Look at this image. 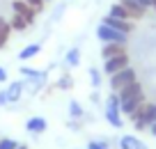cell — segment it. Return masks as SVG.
I'll list each match as a JSON object with an SVG mask.
<instances>
[{
    "mask_svg": "<svg viewBox=\"0 0 156 149\" xmlns=\"http://www.w3.org/2000/svg\"><path fill=\"white\" fill-rule=\"evenodd\" d=\"M151 7H154V9H156V0H151Z\"/></svg>",
    "mask_w": 156,
    "mask_h": 149,
    "instance_id": "33",
    "label": "cell"
},
{
    "mask_svg": "<svg viewBox=\"0 0 156 149\" xmlns=\"http://www.w3.org/2000/svg\"><path fill=\"white\" fill-rule=\"evenodd\" d=\"M44 2H48V0H44Z\"/></svg>",
    "mask_w": 156,
    "mask_h": 149,
    "instance_id": "34",
    "label": "cell"
},
{
    "mask_svg": "<svg viewBox=\"0 0 156 149\" xmlns=\"http://www.w3.org/2000/svg\"><path fill=\"white\" fill-rule=\"evenodd\" d=\"M122 53H126V46H124V44H103L101 46V58L103 60H110V58L122 55Z\"/></svg>",
    "mask_w": 156,
    "mask_h": 149,
    "instance_id": "10",
    "label": "cell"
},
{
    "mask_svg": "<svg viewBox=\"0 0 156 149\" xmlns=\"http://www.w3.org/2000/svg\"><path fill=\"white\" fill-rule=\"evenodd\" d=\"M145 103V92H140L138 96H133V99H126V101H122L119 103V110H122V115H129L131 117L133 112L138 110V108Z\"/></svg>",
    "mask_w": 156,
    "mask_h": 149,
    "instance_id": "7",
    "label": "cell"
},
{
    "mask_svg": "<svg viewBox=\"0 0 156 149\" xmlns=\"http://www.w3.org/2000/svg\"><path fill=\"white\" fill-rule=\"evenodd\" d=\"M90 83H92V87L94 90H99V87H101V71H99V69H90Z\"/></svg>",
    "mask_w": 156,
    "mask_h": 149,
    "instance_id": "22",
    "label": "cell"
},
{
    "mask_svg": "<svg viewBox=\"0 0 156 149\" xmlns=\"http://www.w3.org/2000/svg\"><path fill=\"white\" fill-rule=\"evenodd\" d=\"M25 129H28L30 133L39 135V133H44L48 126H46V119H44V117H30V119L25 122Z\"/></svg>",
    "mask_w": 156,
    "mask_h": 149,
    "instance_id": "14",
    "label": "cell"
},
{
    "mask_svg": "<svg viewBox=\"0 0 156 149\" xmlns=\"http://www.w3.org/2000/svg\"><path fill=\"white\" fill-rule=\"evenodd\" d=\"M23 87H25V83L23 80H14L9 87L5 90V94H7V99H9V103H16L21 99V94H23Z\"/></svg>",
    "mask_w": 156,
    "mask_h": 149,
    "instance_id": "12",
    "label": "cell"
},
{
    "mask_svg": "<svg viewBox=\"0 0 156 149\" xmlns=\"http://www.w3.org/2000/svg\"><path fill=\"white\" fill-rule=\"evenodd\" d=\"M12 12H14V14H19V16H23L30 25H32L34 19H37V12H34L32 7L25 2V0H14V2H12Z\"/></svg>",
    "mask_w": 156,
    "mask_h": 149,
    "instance_id": "6",
    "label": "cell"
},
{
    "mask_svg": "<svg viewBox=\"0 0 156 149\" xmlns=\"http://www.w3.org/2000/svg\"><path fill=\"white\" fill-rule=\"evenodd\" d=\"M21 76H25L28 80H46V71H39L32 67H21Z\"/></svg>",
    "mask_w": 156,
    "mask_h": 149,
    "instance_id": "15",
    "label": "cell"
},
{
    "mask_svg": "<svg viewBox=\"0 0 156 149\" xmlns=\"http://www.w3.org/2000/svg\"><path fill=\"white\" fill-rule=\"evenodd\" d=\"M16 149H28V147H25V144H19V147H16Z\"/></svg>",
    "mask_w": 156,
    "mask_h": 149,
    "instance_id": "32",
    "label": "cell"
},
{
    "mask_svg": "<svg viewBox=\"0 0 156 149\" xmlns=\"http://www.w3.org/2000/svg\"><path fill=\"white\" fill-rule=\"evenodd\" d=\"M58 87H60V90H71V87H73V78L71 76H62L60 83H58Z\"/></svg>",
    "mask_w": 156,
    "mask_h": 149,
    "instance_id": "26",
    "label": "cell"
},
{
    "mask_svg": "<svg viewBox=\"0 0 156 149\" xmlns=\"http://www.w3.org/2000/svg\"><path fill=\"white\" fill-rule=\"evenodd\" d=\"M106 119L110 126H115V129H122L124 119H122V110H119V96H117V92H112L110 96H108L106 101Z\"/></svg>",
    "mask_w": 156,
    "mask_h": 149,
    "instance_id": "2",
    "label": "cell"
},
{
    "mask_svg": "<svg viewBox=\"0 0 156 149\" xmlns=\"http://www.w3.org/2000/svg\"><path fill=\"white\" fill-rule=\"evenodd\" d=\"M136 80H138L136 69L126 67V69H122V71H117V73H112V76H110V90L112 92H119V90H124L126 85H131V83H136Z\"/></svg>",
    "mask_w": 156,
    "mask_h": 149,
    "instance_id": "4",
    "label": "cell"
},
{
    "mask_svg": "<svg viewBox=\"0 0 156 149\" xmlns=\"http://www.w3.org/2000/svg\"><path fill=\"white\" fill-rule=\"evenodd\" d=\"M44 85H46V80H30L28 83V92H30V94H37Z\"/></svg>",
    "mask_w": 156,
    "mask_h": 149,
    "instance_id": "24",
    "label": "cell"
},
{
    "mask_svg": "<svg viewBox=\"0 0 156 149\" xmlns=\"http://www.w3.org/2000/svg\"><path fill=\"white\" fill-rule=\"evenodd\" d=\"M149 131H151V135H154V138H156V122H154V124L149 126Z\"/></svg>",
    "mask_w": 156,
    "mask_h": 149,
    "instance_id": "31",
    "label": "cell"
},
{
    "mask_svg": "<svg viewBox=\"0 0 156 149\" xmlns=\"http://www.w3.org/2000/svg\"><path fill=\"white\" fill-rule=\"evenodd\" d=\"M138 2H140L142 7H147V9H149V7H151V0H138Z\"/></svg>",
    "mask_w": 156,
    "mask_h": 149,
    "instance_id": "30",
    "label": "cell"
},
{
    "mask_svg": "<svg viewBox=\"0 0 156 149\" xmlns=\"http://www.w3.org/2000/svg\"><path fill=\"white\" fill-rule=\"evenodd\" d=\"M97 37L101 39L103 44H124V46H126V41H129V34L119 32V30L110 28V25H106V23H101L97 28Z\"/></svg>",
    "mask_w": 156,
    "mask_h": 149,
    "instance_id": "3",
    "label": "cell"
},
{
    "mask_svg": "<svg viewBox=\"0 0 156 149\" xmlns=\"http://www.w3.org/2000/svg\"><path fill=\"white\" fill-rule=\"evenodd\" d=\"M140 92H142V85H140L138 80H136V83H131V85H126L124 90L117 92V96H119V103L126 101V99H133V96H138Z\"/></svg>",
    "mask_w": 156,
    "mask_h": 149,
    "instance_id": "11",
    "label": "cell"
},
{
    "mask_svg": "<svg viewBox=\"0 0 156 149\" xmlns=\"http://www.w3.org/2000/svg\"><path fill=\"white\" fill-rule=\"evenodd\" d=\"M39 51H41V44H28V46L19 53V60H30V58H34Z\"/></svg>",
    "mask_w": 156,
    "mask_h": 149,
    "instance_id": "18",
    "label": "cell"
},
{
    "mask_svg": "<svg viewBox=\"0 0 156 149\" xmlns=\"http://www.w3.org/2000/svg\"><path fill=\"white\" fill-rule=\"evenodd\" d=\"M119 5H124V9L129 12L131 21L142 19V16H145V12H147V7H142L140 2H138V0H119Z\"/></svg>",
    "mask_w": 156,
    "mask_h": 149,
    "instance_id": "8",
    "label": "cell"
},
{
    "mask_svg": "<svg viewBox=\"0 0 156 149\" xmlns=\"http://www.w3.org/2000/svg\"><path fill=\"white\" fill-rule=\"evenodd\" d=\"M87 149H110V147H108V142H103V140H90Z\"/></svg>",
    "mask_w": 156,
    "mask_h": 149,
    "instance_id": "27",
    "label": "cell"
},
{
    "mask_svg": "<svg viewBox=\"0 0 156 149\" xmlns=\"http://www.w3.org/2000/svg\"><path fill=\"white\" fill-rule=\"evenodd\" d=\"M64 62L69 67H78L80 64V48H69L67 55H64Z\"/></svg>",
    "mask_w": 156,
    "mask_h": 149,
    "instance_id": "19",
    "label": "cell"
},
{
    "mask_svg": "<svg viewBox=\"0 0 156 149\" xmlns=\"http://www.w3.org/2000/svg\"><path fill=\"white\" fill-rule=\"evenodd\" d=\"M119 149H147V144L142 140H138L136 135H122L119 138Z\"/></svg>",
    "mask_w": 156,
    "mask_h": 149,
    "instance_id": "13",
    "label": "cell"
},
{
    "mask_svg": "<svg viewBox=\"0 0 156 149\" xmlns=\"http://www.w3.org/2000/svg\"><path fill=\"white\" fill-rule=\"evenodd\" d=\"M9 34H12V25L7 19H0V48H5L7 41H9Z\"/></svg>",
    "mask_w": 156,
    "mask_h": 149,
    "instance_id": "16",
    "label": "cell"
},
{
    "mask_svg": "<svg viewBox=\"0 0 156 149\" xmlns=\"http://www.w3.org/2000/svg\"><path fill=\"white\" fill-rule=\"evenodd\" d=\"M126 67H129V53L115 55V58H110V60H103V71H106L108 76L122 71V69H126Z\"/></svg>",
    "mask_w": 156,
    "mask_h": 149,
    "instance_id": "5",
    "label": "cell"
},
{
    "mask_svg": "<svg viewBox=\"0 0 156 149\" xmlns=\"http://www.w3.org/2000/svg\"><path fill=\"white\" fill-rule=\"evenodd\" d=\"M19 147V142L12 138H0V149H16Z\"/></svg>",
    "mask_w": 156,
    "mask_h": 149,
    "instance_id": "25",
    "label": "cell"
},
{
    "mask_svg": "<svg viewBox=\"0 0 156 149\" xmlns=\"http://www.w3.org/2000/svg\"><path fill=\"white\" fill-rule=\"evenodd\" d=\"M108 16H115V19H124V21H131V16H129V12L124 9V5H119V2H115V5L110 7V12H108Z\"/></svg>",
    "mask_w": 156,
    "mask_h": 149,
    "instance_id": "20",
    "label": "cell"
},
{
    "mask_svg": "<svg viewBox=\"0 0 156 149\" xmlns=\"http://www.w3.org/2000/svg\"><path fill=\"white\" fill-rule=\"evenodd\" d=\"M131 119H133V124H136L138 131L149 129V126L156 122V103H147V101H145V103H142V106L131 115Z\"/></svg>",
    "mask_w": 156,
    "mask_h": 149,
    "instance_id": "1",
    "label": "cell"
},
{
    "mask_svg": "<svg viewBox=\"0 0 156 149\" xmlns=\"http://www.w3.org/2000/svg\"><path fill=\"white\" fill-rule=\"evenodd\" d=\"M101 23L110 25V28L119 30V32H124V34L133 32V21H124V19H115V16H106V19H103Z\"/></svg>",
    "mask_w": 156,
    "mask_h": 149,
    "instance_id": "9",
    "label": "cell"
},
{
    "mask_svg": "<svg viewBox=\"0 0 156 149\" xmlns=\"http://www.w3.org/2000/svg\"><path fill=\"white\" fill-rule=\"evenodd\" d=\"M9 25H12V30H16V32H23V30H28V28H30V23L23 19V16H19V14H12Z\"/></svg>",
    "mask_w": 156,
    "mask_h": 149,
    "instance_id": "17",
    "label": "cell"
},
{
    "mask_svg": "<svg viewBox=\"0 0 156 149\" xmlns=\"http://www.w3.org/2000/svg\"><path fill=\"white\" fill-rule=\"evenodd\" d=\"M5 80H7V71L0 67V83H5Z\"/></svg>",
    "mask_w": 156,
    "mask_h": 149,
    "instance_id": "29",
    "label": "cell"
},
{
    "mask_svg": "<svg viewBox=\"0 0 156 149\" xmlns=\"http://www.w3.org/2000/svg\"><path fill=\"white\" fill-rule=\"evenodd\" d=\"M9 103V99H7V94L5 92H0V106H7Z\"/></svg>",
    "mask_w": 156,
    "mask_h": 149,
    "instance_id": "28",
    "label": "cell"
},
{
    "mask_svg": "<svg viewBox=\"0 0 156 149\" xmlns=\"http://www.w3.org/2000/svg\"><path fill=\"white\" fill-rule=\"evenodd\" d=\"M69 117H71V119H83L85 117V112H83V108H80V103L78 101H69Z\"/></svg>",
    "mask_w": 156,
    "mask_h": 149,
    "instance_id": "21",
    "label": "cell"
},
{
    "mask_svg": "<svg viewBox=\"0 0 156 149\" xmlns=\"http://www.w3.org/2000/svg\"><path fill=\"white\" fill-rule=\"evenodd\" d=\"M25 2H28V5L32 7L37 14H41V12L46 9V2H44V0H25Z\"/></svg>",
    "mask_w": 156,
    "mask_h": 149,
    "instance_id": "23",
    "label": "cell"
}]
</instances>
